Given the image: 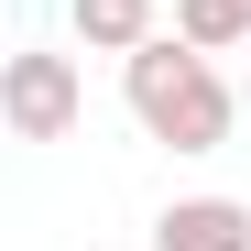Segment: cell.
Masks as SVG:
<instances>
[{
	"label": "cell",
	"instance_id": "cell-1",
	"mask_svg": "<svg viewBox=\"0 0 251 251\" xmlns=\"http://www.w3.org/2000/svg\"><path fill=\"white\" fill-rule=\"evenodd\" d=\"M120 99H131V120L164 142V153H219L240 99L219 88V66H207V44H186V33H153V44L120 55Z\"/></svg>",
	"mask_w": 251,
	"mask_h": 251
},
{
	"label": "cell",
	"instance_id": "cell-2",
	"mask_svg": "<svg viewBox=\"0 0 251 251\" xmlns=\"http://www.w3.org/2000/svg\"><path fill=\"white\" fill-rule=\"evenodd\" d=\"M0 120H11V142H66L76 120H88V76H76V55L11 44V55H0Z\"/></svg>",
	"mask_w": 251,
	"mask_h": 251
},
{
	"label": "cell",
	"instance_id": "cell-3",
	"mask_svg": "<svg viewBox=\"0 0 251 251\" xmlns=\"http://www.w3.org/2000/svg\"><path fill=\"white\" fill-rule=\"evenodd\" d=\"M153 251H251V207L240 197H175L153 219Z\"/></svg>",
	"mask_w": 251,
	"mask_h": 251
},
{
	"label": "cell",
	"instance_id": "cell-4",
	"mask_svg": "<svg viewBox=\"0 0 251 251\" xmlns=\"http://www.w3.org/2000/svg\"><path fill=\"white\" fill-rule=\"evenodd\" d=\"M66 33L99 55H131V44H153V0H66Z\"/></svg>",
	"mask_w": 251,
	"mask_h": 251
},
{
	"label": "cell",
	"instance_id": "cell-5",
	"mask_svg": "<svg viewBox=\"0 0 251 251\" xmlns=\"http://www.w3.org/2000/svg\"><path fill=\"white\" fill-rule=\"evenodd\" d=\"M175 33L207 44V55H229V44H251V0H175Z\"/></svg>",
	"mask_w": 251,
	"mask_h": 251
},
{
	"label": "cell",
	"instance_id": "cell-6",
	"mask_svg": "<svg viewBox=\"0 0 251 251\" xmlns=\"http://www.w3.org/2000/svg\"><path fill=\"white\" fill-rule=\"evenodd\" d=\"M240 120H251V88H240Z\"/></svg>",
	"mask_w": 251,
	"mask_h": 251
}]
</instances>
